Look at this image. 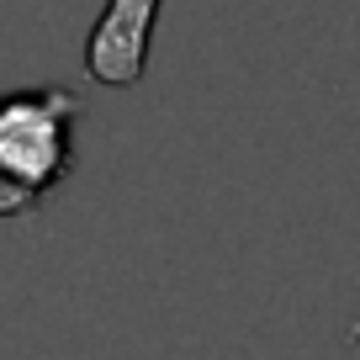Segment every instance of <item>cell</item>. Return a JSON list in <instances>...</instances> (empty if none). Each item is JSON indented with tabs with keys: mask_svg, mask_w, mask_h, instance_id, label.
Returning <instances> with one entry per match:
<instances>
[{
	"mask_svg": "<svg viewBox=\"0 0 360 360\" xmlns=\"http://www.w3.org/2000/svg\"><path fill=\"white\" fill-rule=\"evenodd\" d=\"M75 117L69 90H16L0 101V212L16 217L58 191L75 169Z\"/></svg>",
	"mask_w": 360,
	"mask_h": 360,
	"instance_id": "6da1fadb",
	"label": "cell"
},
{
	"mask_svg": "<svg viewBox=\"0 0 360 360\" xmlns=\"http://www.w3.org/2000/svg\"><path fill=\"white\" fill-rule=\"evenodd\" d=\"M165 0H112L85 43V69L96 85L127 90L148 69V43H154V16Z\"/></svg>",
	"mask_w": 360,
	"mask_h": 360,
	"instance_id": "7a4b0ae2",
	"label": "cell"
}]
</instances>
